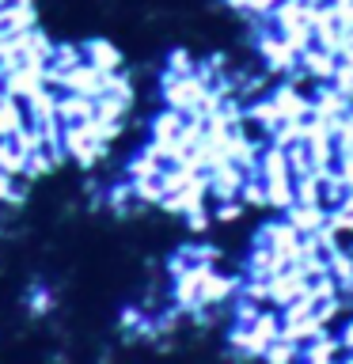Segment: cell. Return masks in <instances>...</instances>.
<instances>
[{
    "mask_svg": "<svg viewBox=\"0 0 353 364\" xmlns=\"http://www.w3.org/2000/svg\"><path fill=\"white\" fill-rule=\"evenodd\" d=\"M80 46H84V61L95 65L99 73H107V76L125 73V68H122V50H118V46H110V38H88Z\"/></svg>",
    "mask_w": 353,
    "mask_h": 364,
    "instance_id": "cell-1",
    "label": "cell"
},
{
    "mask_svg": "<svg viewBox=\"0 0 353 364\" xmlns=\"http://www.w3.org/2000/svg\"><path fill=\"white\" fill-rule=\"evenodd\" d=\"M300 235H315V232H327V209L323 205H289L281 213Z\"/></svg>",
    "mask_w": 353,
    "mask_h": 364,
    "instance_id": "cell-2",
    "label": "cell"
},
{
    "mask_svg": "<svg viewBox=\"0 0 353 364\" xmlns=\"http://www.w3.org/2000/svg\"><path fill=\"white\" fill-rule=\"evenodd\" d=\"M304 360V346L293 341L289 334H278L262 353V364H300Z\"/></svg>",
    "mask_w": 353,
    "mask_h": 364,
    "instance_id": "cell-3",
    "label": "cell"
},
{
    "mask_svg": "<svg viewBox=\"0 0 353 364\" xmlns=\"http://www.w3.org/2000/svg\"><path fill=\"white\" fill-rule=\"evenodd\" d=\"M23 125H27V107H23L19 99L4 95L0 99V141H8V136H16Z\"/></svg>",
    "mask_w": 353,
    "mask_h": 364,
    "instance_id": "cell-4",
    "label": "cell"
}]
</instances>
